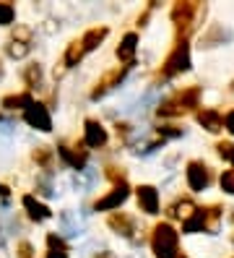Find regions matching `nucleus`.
Returning <instances> with one entry per match:
<instances>
[{"label":"nucleus","instance_id":"9","mask_svg":"<svg viewBox=\"0 0 234 258\" xmlns=\"http://www.w3.org/2000/svg\"><path fill=\"white\" fill-rule=\"evenodd\" d=\"M135 196H138L140 211H146V214H156V211H159V193H156L153 185H140L135 190Z\"/></svg>","mask_w":234,"mask_h":258},{"label":"nucleus","instance_id":"34","mask_svg":"<svg viewBox=\"0 0 234 258\" xmlns=\"http://www.w3.org/2000/svg\"><path fill=\"white\" fill-rule=\"evenodd\" d=\"M0 196H3V199H6V196H8V188H6L3 183H0Z\"/></svg>","mask_w":234,"mask_h":258},{"label":"nucleus","instance_id":"20","mask_svg":"<svg viewBox=\"0 0 234 258\" xmlns=\"http://www.w3.org/2000/svg\"><path fill=\"white\" fill-rule=\"evenodd\" d=\"M31 104H34V102H31V94H29V92H26V94H11V97L3 99V107H6V110H16V107L29 110Z\"/></svg>","mask_w":234,"mask_h":258},{"label":"nucleus","instance_id":"17","mask_svg":"<svg viewBox=\"0 0 234 258\" xmlns=\"http://www.w3.org/2000/svg\"><path fill=\"white\" fill-rule=\"evenodd\" d=\"M84 55H86L84 42H81V39H73V42L68 44V50H65V66H68V68H70V66H78Z\"/></svg>","mask_w":234,"mask_h":258},{"label":"nucleus","instance_id":"13","mask_svg":"<svg viewBox=\"0 0 234 258\" xmlns=\"http://www.w3.org/2000/svg\"><path fill=\"white\" fill-rule=\"evenodd\" d=\"M109 227L117 232V235H122V237H133V232H135V224H133V219L128 217V214H112L109 217Z\"/></svg>","mask_w":234,"mask_h":258},{"label":"nucleus","instance_id":"32","mask_svg":"<svg viewBox=\"0 0 234 258\" xmlns=\"http://www.w3.org/2000/svg\"><path fill=\"white\" fill-rule=\"evenodd\" d=\"M224 125H226V131H229V133H234V110L224 117Z\"/></svg>","mask_w":234,"mask_h":258},{"label":"nucleus","instance_id":"6","mask_svg":"<svg viewBox=\"0 0 234 258\" xmlns=\"http://www.w3.org/2000/svg\"><path fill=\"white\" fill-rule=\"evenodd\" d=\"M125 73H128V68H115V71H109V73H104L102 79L97 81V86H94V92H91V97H94V99H99V97H104L107 92H112L115 86H120V81L125 79Z\"/></svg>","mask_w":234,"mask_h":258},{"label":"nucleus","instance_id":"5","mask_svg":"<svg viewBox=\"0 0 234 258\" xmlns=\"http://www.w3.org/2000/svg\"><path fill=\"white\" fill-rule=\"evenodd\" d=\"M31 32L26 26H16V32H13V37L8 39V44H6V52L11 55V57H26L29 55V50H31Z\"/></svg>","mask_w":234,"mask_h":258},{"label":"nucleus","instance_id":"4","mask_svg":"<svg viewBox=\"0 0 234 258\" xmlns=\"http://www.w3.org/2000/svg\"><path fill=\"white\" fill-rule=\"evenodd\" d=\"M187 68H190V50H187V42H177V47L164 60V76H177V73H185Z\"/></svg>","mask_w":234,"mask_h":258},{"label":"nucleus","instance_id":"19","mask_svg":"<svg viewBox=\"0 0 234 258\" xmlns=\"http://www.w3.org/2000/svg\"><path fill=\"white\" fill-rule=\"evenodd\" d=\"M57 151H60L62 162H68L73 170H84V164H86V157H84V154H78V151H70L68 146H60Z\"/></svg>","mask_w":234,"mask_h":258},{"label":"nucleus","instance_id":"27","mask_svg":"<svg viewBox=\"0 0 234 258\" xmlns=\"http://www.w3.org/2000/svg\"><path fill=\"white\" fill-rule=\"evenodd\" d=\"M216 149H218V157L234 164V144H229V141H221V144H218Z\"/></svg>","mask_w":234,"mask_h":258},{"label":"nucleus","instance_id":"29","mask_svg":"<svg viewBox=\"0 0 234 258\" xmlns=\"http://www.w3.org/2000/svg\"><path fill=\"white\" fill-rule=\"evenodd\" d=\"M159 136H162V139H177V136H182V131L175 128V125H162L159 128Z\"/></svg>","mask_w":234,"mask_h":258},{"label":"nucleus","instance_id":"18","mask_svg":"<svg viewBox=\"0 0 234 258\" xmlns=\"http://www.w3.org/2000/svg\"><path fill=\"white\" fill-rule=\"evenodd\" d=\"M47 248H50L47 258H68V248H65V242H62L57 235H47Z\"/></svg>","mask_w":234,"mask_h":258},{"label":"nucleus","instance_id":"15","mask_svg":"<svg viewBox=\"0 0 234 258\" xmlns=\"http://www.w3.org/2000/svg\"><path fill=\"white\" fill-rule=\"evenodd\" d=\"M135 47H138V37L130 32V34H125L122 42H120V47H117V57H120V63H133V57H135Z\"/></svg>","mask_w":234,"mask_h":258},{"label":"nucleus","instance_id":"33","mask_svg":"<svg viewBox=\"0 0 234 258\" xmlns=\"http://www.w3.org/2000/svg\"><path fill=\"white\" fill-rule=\"evenodd\" d=\"M97 258H115V253H109V250H104V253H97Z\"/></svg>","mask_w":234,"mask_h":258},{"label":"nucleus","instance_id":"26","mask_svg":"<svg viewBox=\"0 0 234 258\" xmlns=\"http://www.w3.org/2000/svg\"><path fill=\"white\" fill-rule=\"evenodd\" d=\"M13 19H16V11H13V6L11 3H0V24H13Z\"/></svg>","mask_w":234,"mask_h":258},{"label":"nucleus","instance_id":"28","mask_svg":"<svg viewBox=\"0 0 234 258\" xmlns=\"http://www.w3.org/2000/svg\"><path fill=\"white\" fill-rule=\"evenodd\" d=\"M221 188L234 196V170H226V172L221 175Z\"/></svg>","mask_w":234,"mask_h":258},{"label":"nucleus","instance_id":"21","mask_svg":"<svg viewBox=\"0 0 234 258\" xmlns=\"http://www.w3.org/2000/svg\"><path fill=\"white\" fill-rule=\"evenodd\" d=\"M198 230H206V211H195L187 222H182V232H198Z\"/></svg>","mask_w":234,"mask_h":258},{"label":"nucleus","instance_id":"24","mask_svg":"<svg viewBox=\"0 0 234 258\" xmlns=\"http://www.w3.org/2000/svg\"><path fill=\"white\" fill-rule=\"evenodd\" d=\"M34 162H39L44 170H50L52 167V151L47 149V146H39V149H34Z\"/></svg>","mask_w":234,"mask_h":258},{"label":"nucleus","instance_id":"23","mask_svg":"<svg viewBox=\"0 0 234 258\" xmlns=\"http://www.w3.org/2000/svg\"><path fill=\"white\" fill-rule=\"evenodd\" d=\"M24 81H26L29 89H37V86L42 84V68H39V66H29L26 73H24Z\"/></svg>","mask_w":234,"mask_h":258},{"label":"nucleus","instance_id":"14","mask_svg":"<svg viewBox=\"0 0 234 258\" xmlns=\"http://www.w3.org/2000/svg\"><path fill=\"white\" fill-rule=\"evenodd\" d=\"M109 34V29L107 26H94V29H89V32L81 37V42H84V50L86 52H91V50H97L99 44L104 42V37Z\"/></svg>","mask_w":234,"mask_h":258},{"label":"nucleus","instance_id":"16","mask_svg":"<svg viewBox=\"0 0 234 258\" xmlns=\"http://www.w3.org/2000/svg\"><path fill=\"white\" fill-rule=\"evenodd\" d=\"M198 123L208 133H218L221 125H224V120H221V115H218L216 110H203V112H198Z\"/></svg>","mask_w":234,"mask_h":258},{"label":"nucleus","instance_id":"25","mask_svg":"<svg viewBox=\"0 0 234 258\" xmlns=\"http://www.w3.org/2000/svg\"><path fill=\"white\" fill-rule=\"evenodd\" d=\"M218 217H221V209H218V206L206 209V230H208V232H216V227H218Z\"/></svg>","mask_w":234,"mask_h":258},{"label":"nucleus","instance_id":"30","mask_svg":"<svg viewBox=\"0 0 234 258\" xmlns=\"http://www.w3.org/2000/svg\"><path fill=\"white\" fill-rule=\"evenodd\" d=\"M107 177H109V180H115V183H117V180L122 183V177H125V170H120V167H107Z\"/></svg>","mask_w":234,"mask_h":258},{"label":"nucleus","instance_id":"8","mask_svg":"<svg viewBox=\"0 0 234 258\" xmlns=\"http://www.w3.org/2000/svg\"><path fill=\"white\" fill-rule=\"evenodd\" d=\"M24 120H26L31 128H37V131H50L52 128L50 112H47L44 104H31V107L24 112Z\"/></svg>","mask_w":234,"mask_h":258},{"label":"nucleus","instance_id":"31","mask_svg":"<svg viewBox=\"0 0 234 258\" xmlns=\"http://www.w3.org/2000/svg\"><path fill=\"white\" fill-rule=\"evenodd\" d=\"M19 258H34V255H31V245H29V242H21V245H19Z\"/></svg>","mask_w":234,"mask_h":258},{"label":"nucleus","instance_id":"11","mask_svg":"<svg viewBox=\"0 0 234 258\" xmlns=\"http://www.w3.org/2000/svg\"><path fill=\"white\" fill-rule=\"evenodd\" d=\"M128 185L125 183H120L115 190H109L104 199H99L97 201V211H109V209H115V206H120V204H125V199H128Z\"/></svg>","mask_w":234,"mask_h":258},{"label":"nucleus","instance_id":"10","mask_svg":"<svg viewBox=\"0 0 234 258\" xmlns=\"http://www.w3.org/2000/svg\"><path fill=\"white\" fill-rule=\"evenodd\" d=\"M84 144L91 146V149H99L107 144V131L102 128V123H97V120H86L84 125Z\"/></svg>","mask_w":234,"mask_h":258},{"label":"nucleus","instance_id":"12","mask_svg":"<svg viewBox=\"0 0 234 258\" xmlns=\"http://www.w3.org/2000/svg\"><path fill=\"white\" fill-rule=\"evenodd\" d=\"M24 209L29 211V217L34 219V222H44V219L52 217V211L47 209L42 201H37L34 196H24Z\"/></svg>","mask_w":234,"mask_h":258},{"label":"nucleus","instance_id":"3","mask_svg":"<svg viewBox=\"0 0 234 258\" xmlns=\"http://www.w3.org/2000/svg\"><path fill=\"white\" fill-rule=\"evenodd\" d=\"M198 97H200V89L198 86H187L182 92H177L175 97H169L159 104V112L162 117H175V115H185L187 110H193L198 104Z\"/></svg>","mask_w":234,"mask_h":258},{"label":"nucleus","instance_id":"1","mask_svg":"<svg viewBox=\"0 0 234 258\" xmlns=\"http://www.w3.org/2000/svg\"><path fill=\"white\" fill-rule=\"evenodd\" d=\"M177 245H180V237L175 232V227L169 222H162L153 227V237H151V248H153V255L156 258H180L177 253Z\"/></svg>","mask_w":234,"mask_h":258},{"label":"nucleus","instance_id":"7","mask_svg":"<svg viewBox=\"0 0 234 258\" xmlns=\"http://www.w3.org/2000/svg\"><path fill=\"white\" fill-rule=\"evenodd\" d=\"M211 183V175L206 170V164L203 162H190L187 164V185L193 190H206Z\"/></svg>","mask_w":234,"mask_h":258},{"label":"nucleus","instance_id":"2","mask_svg":"<svg viewBox=\"0 0 234 258\" xmlns=\"http://www.w3.org/2000/svg\"><path fill=\"white\" fill-rule=\"evenodd\" d=\"M206 13V8H203L200 3H175V8H172V21H175L177 26V37L180 42H185V37L195 29V21Z\"/></svg>","mask_w":234,"mask_h":258},{"label":"nucleus","instance_id":"22","mask_svg":"<svg viewBox=\"0 0 234 258\" xmlns=\"http://www.w3.org/2000/svg\"><path fill=\"white\" fill-rule=\"evenodd\" d=\"M195 204L193 201H187V199H182V201H177L175 204V209H172V214H175V217H180L182 222H187V219H190L193 214H195Z\"/></svg>","mask_w":234,"mask_h":258}]
</instances>
